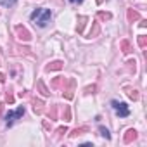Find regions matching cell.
I'll use <instances>...</instances> for the list:
<instances>
[{
  "mask_svg": "<svg viewBox=\"0 0 147 147\" xmlns=\"http://www.w3.org/2000/svg\"><path fill=\"white\" fill-rule=\"evenodd\" d=\"M30 19H31L36 26L45 28V26L50 23V19H52V12H50V9H35V11L30 14Z\"/></svg>",
  "mask_w": 147,
  "mask_h": 147,
  "instance_id": "obj_1",
  "label": "cell"
},
{
  "mask_svg": "<svg viewBox=\"0 0 147 147\" xmlns=\"http://www.w3.org/2000/svg\"><path fill=\"white\" fill-rule=\"evenodd\" d=\"M111 106H113V109L116 111V114H118L119 118H126V116H130V109H128V106H126L125 102L113 100V102H111Z\"/></svg>",
  "mask_w": 147,
  "mask_h": 147,
  "instance_id": "obj_2",
  "label": "cell"
},
{
  "mask_svg": "<svg viewBox=\"0 0 147 147\" xmlns=\"http://www.w3.org/2000/svg\"><path fill=\"white\" fill-rule=\"evenodd\" d=\"M23 114H24V106H19L16 111H9V113L5 114V125L11 126V125H12L18 118H21Z\"/></svg>",
  "mask_w": 147,
  "mask_h": 147,
  "instance_id": "obj_3",
  "label": "cell"
},
{
  "mask_svg": "<svg viewBox=\"0 0 147 147\" xmlns=\"http://www.w3.org/2000/svg\"><path fill=\"white\" fill-rule=\"evenodd\" d=\"M16 33H18V36H19L21 40H24V42H30V38H31L30 31H28L24 26H16Z\"/></svg>",
  "mask_w": 147,
  "mask_h": 147,
  "instance_id": "obj_4",
  "label": "cell"
},
{
  "mask_svg": "<svg viewBox=\"0 0 147 147\" xmlns=\"http://www.w3.org/2000/svg\"><path fill=\"white\" fill-rule=\"evenodd\" d=\"M62 67V61H54V62H50L45 69L47 71H57V69H61Z\"/></svg>",
  "mask_w": 147,
  "mask_h": 147,
  "instance_id": "obj_5",
  "label": "cell"
},
{
  "mask_svg": "<svg viewBox=\"0 0 147 147\" xmlns=\"http://www.w3.org/2000/svg\"><path fill=\"white\" fill-rule=\"evenodd\" d=\"M135 138H137V131H135V130H128V131H126V135H125V142H126V144H130V142H131V140H135Z\"/></svg>",
  "mask_w": 147,
  "mask_h": 147,
  "instance_id": "obj_6",
  "label": "cell"
},
{
  "mask_svg": "<svg viewBox=\"0 0 147 147\" xmlns=\"http://www.w3.org/2000/svg\"><path fill=\"white\" fill-rule=\"evenodd\" d=\"M33 111H35L36 114H42V113H43V102H42V100H35Z\"/></svg>",
  "mask_w": 147,
  "mask_h": 147,
  "instance_id": "obj_7",
  "label": "cell"
},
{
  "mask_svg": "<svg viewBox=\"0 0 147 147\" xmlns=\"http://www.w3.org/2000/svg\"><path fill=\"white\" fill-rule=\"evenodd\" d=\"M128 19H130V21H137V19H140V16H138V12H135V11H128Z\"/></svg>",
  "mask_w": 147,
  "mask_h": 147,
  "instance_id": "obj_8",
  "label": "cell"
},
{
  "mask_svg": "<svg viewBox=\"0 0 147 147\" xmlns=\"http://www.w3.org/2000/svg\"><path fill=\"white\" fill-rule=\"evenodd\" d=\"M121 49H123V52H125V54L131 52V49H130V43H128L126 40H123V42H121Z\"/></svg>",
  "mask_w": 147,
  "mask_h": 147,
  "instance_id": "obj_9",
  "label": "cell"
},
{
  "mask_svg": "<svg viewBox=\"0 0 147 147\" xmlns=\"http://www.w3.org/2000/svg\"><path fill=\"white\" fill-rule=\"evenodd\" d=\"M16 2H18V0H0V4H2V5H5V7H12Z\"/></svg>",
  "mask_w": 147,
  "mask_h": 147,
  "instance_id": "obj_10",
  "label": "cell"
},
{
  "mask_svg": "<svg viewBox=\"0 0 147 147\" xmlns=\"http://www.w3.org/2000/svg\"><path fill=\"white\" fill-rule=\"evenodd\" d=\"M99 131H100V135H102V137H106V138H111V135H109V130H107V128L100 126V128H99Z\"/></svg>",
  "mask_w": 147,
  "mask_h": 147,
  "instance_id": "obj_11",
  "label": "cell"
},
{
  "mask_svg": "<svg viewBox=\"0 0 147 147\" xmlns=\"http://www.w3.org/2000/svg\"><path fill=\"white\" fill-rule=\"evenodd\" d=\"M99 18L107 21V19H111V14H109V12H99Z\"/></svg>",
  "mask_w": 147,
  "mask_h": 147,
  "instance_id": "obj_12",
  "label": "cell"
},
{
  "mask_svg": "<svg viewBox=\"0 0 147 147\" xmlns=\"http://www.w3.org/2000/svg\"><path fill=\"white\" fill-rule=\"evenodd\" d=\"M80 21H82V23H80V26H78V31L82 33V31H83V26H85V21H87V18H83V16H82V18H80Z\"/></svg>",
  "mask_w": 147,
  "mask_h": 147,
  "instance_id": "obj_13",
  "label": "cell"
},
{
  "mask_svg": "<svg viewBox=\"0 0 147 147\" xmlns=\"http://www.w3.org/2000/svg\"><path fill=\"white\" fill-rule=\"evenodd\" d=\"M138 45H140L142 49L145 47V36H144V35H138Z\"/></svg>",
  "mask_w": 147,
  "mask_h": 147,
  "instance_id": "obj_14",
  "label": "cell"
},
{
  "mask_svg": "<svg viewBox=\"0 0 147 147\" xmlns=\"http://www.w3.org/2000/svg\"><path fill=\"white\" fill-rule=\"evenodd\" d=\"M38 87H40V90H42V94H43V95H49V92H47V88L43 87V83H42V82L38 83Z\"/></svg>",
  "mask_w": 147,
  "mask_h": 147,
  "instance_id": "obj_15",
  "label": "cell"
},
{
  "mask_svg": "<svg viewBox=\"0 0 147 147\" xmlns=\"http://www.w3.org/2000/svg\"><path fill=\"white\" fill-rule=\"evenodd\" d=\"M130 97H131L133 100H138V94H137V90H131V92H130Z\"/></svg>",
  "mask_w": 147,
  "mask_h": 147,
  "instance_id": "obj_16",
  "label": "cell"
},
{
  "mask_svg": "<svg viewBox=\"0 0 147 147\" xmlns=\"http://www.w3.org/2000/svg\"><path fill=\"white\" fill-rule=\"evenodd\" d=\"M69 2H71V4H82L83 0H69Z\"/></svg>",
  "mask_w": 147,
  "mask_h": 147,
  "instance_id": "obj_17",
  "label": "cell"
},
{
  "mask_svg": "<svg viewBox=\"0 0 147 147\" xmlns=\"http://www.w3.org/2000/svg\"><path fill=\"white\" fill-rule=\"evenodd\" d=\"M94 90H95V87H94V85H92V87H88V88H87V92H92V94H94Z\"/></svg>",
  "mask_w": 147,
  "mask_h": 147,
  "instance_id": "obj_18",
  "label": "cell"
},
{
  "mask_svg": "<svg viewBox=\"0 0 147 147\" xmlns=\"http://www.w3.org/2000/svg\"><path fill=\"white\" fill-rule=\"evenodd\" d=\"M4 80H5V76H4V75H2V73H0V83H2V82H4Z\"/></svg>",
  "mask_w": 147,
  "mask_h": 147,
  "instance_id": "obj_19",
  "label": "cell"
},
{
  "mask_svg": "<svg viewBox=\"0 0 147 147\" xmlns=\"http://www.w3.org/2000/svg\"><path fill=\"white\" fill-rule=\"evenodd\" d=\"M102 2H104V0H97V4H99V5H100V4H102Z\"/></svg>",
  "mask_w": 147,
  "mask_h": 147,
  "instance_id": "obj_20",
  "label": "cell"
}]
</instances>
